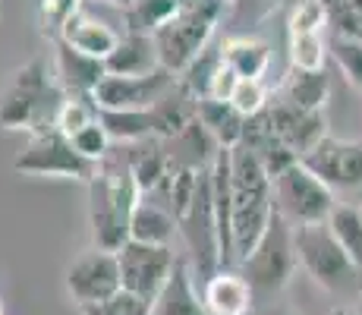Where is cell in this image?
Returning <instances> with one entry per match:
<instances>
[{"label":"cell","instance_id":"3957f363","mask_svg":"<svg viewBox=\"0 0 362 315\" xmlns=\"http://www.w3.org/2000/svg\"><path fill=\"white\" fill-rule=\"evenodd\" d=\"M230 212H233V258H249L274 214V186L262 161L249 149H230Z\"/></svg>","mask_w":362,"mask_h":315},{"label":"cell","instance_id":"4dcf8cb0","mask_svg":"<svg viewBox=\"0 0 362 315\" xmlns=\"http://www.w3.org/2000/svg\"><path fill=\"white\" fill-rule=\"evenodd\" d=\"M73 145H76V151H79L82 158H88V161H104L110 155V149H114V139L107 136V130L101 126V120H95L92 126H86L82 132H76L73 136Z\"/></svg>","mask_w":362,"mask_h":315},{"label":"cell","instance_id":"f1b7e54d","mask_svg":"<svg viewBox=\"0 0 362 315\" xmlns=\"http://www.w3.org/2000/svg\"><path fill=\"white\" fill-rule=\"evenodd\" d=\"M328 29V10L318 0H296L290 13V35H322Z\"/></svg>","mask_w":362,"mask_h":315},{"label":"cell","instance_id":"7c38bea8","mask_svg":"<svg viewBox=\"0 0 362 315\" xmlns=\"http://www.w3.org/2000/svg\"><path fill=\"white\" fill-rule=\"evenodd\" d=\"M303 164L334 193L337 189H362V142L328 136L303 158Z\"/></svg>","mask_w":362,"mask_h":315},{"label":"cell","instance_id":"cb8c5ba5","mask_svg":"<svg viewBox=\"0 0 362 315\" xmlns=\"http://www.w3.org/2000/svg\"><path fill=\"white\" fill-rule=\"evenodd\" d=\"M328 92H331V82H328V73H325V69H318V73L290 69L281 98L290 104H296V108H305V110H325Z\"/></svg>","mask_w":362,"mask_h":315},{"label":"cell","instance_id":"1f68e13d","mask_svg":"<svg viewBox=\"0 0 362 315\" xmlns=\"http://www.w3.org/2000/svg\"><path fill=\"white\" fill-rule=\"evenodd\" d=\"M155 306L145 303V299L132 297V293L120 290L117 297L104 299V303H95V306H82V315H151Z\"/></svg>","mask_w":362,"mask_h":315},{"label":"cell","instance_id":"484cf974","mask_svg":"<svg viewBox=\"0 0 362 315\" xmlns=\"http://www.w3.org/2000/svg\"><path fill=\"white\" fill-rule=\"evenodd\" d=\"M177 10H180V0H136V4L123 13V16H127V32L155 35Z\"/></svg>","mask_w":362,"mask_h":315},{"label":"cell","instance_id":"30bf717a","mask_svg":"<svg viewBox=\"0 0 362 315\" xmlns=\"http://www.w3.org/2000/svg\"><path fill=\"white\" fill-rule=\"evenodd\" d=\"M123 290L120 284V265H117V252L92 249L73 258L66 268V293L76 306H95L104 299L117 297Z\"/></svg>","mask_w":362,"mask_h":315},{"label":"cell","instance_id":"ab89813d","mask_svg":"<svg viewBox=\"0 0 362 315\" xmlns=\"http://www.w3.org/2000/svg\"><path fill=\"white\" fill-rule=\"evenodd\" d=\"M252 315H255V312H252Z\"/></svg>","mask_w":362,"mask_h":315},{"label":"cell","instance_id":"836d02e7","mask_svg":"<svg viewBox=\"0 0 362 315\" xmlns=\"http://www.w3.org/2000/svg\"><path fill=\"white\" fill-rule=\"evenodd\" d=\"M104 4H114V6H120V10H123V13H127V10H129V6H132V4H136V0H104Z\"/></svg>","mask_w":362,"mask_h":315},{"label":"cell","instance_id":"8fae6325","mask_svg":"<svg viewBox=\"0 0 362 315\" xmlns=\"http://www.w3.org/2000/svg\"><path fill=\"white\" fill-rule=\"evenodd\" d=\"M177 82L170 69H155L148 76H107L92 95V101L104 110H148L167 95Z\"/></svg>","mask_w":362,"mask_h":315},{"label":"cell","instance_id":"8d00e7d4","mask_svg":"<svg viewBox=\"0 0 362 315\" xmlns=\"http://www.w3.org/2000/svg\"><path fill=\"white\" fill-rule=\"evenodd\" d=\"M221 4H236V0H221Z\"/></svg>","mask_w":362,"mask_h":315},{"label":"cell","instance_id":"83f0119b","mask_svg":"<svg viewBox=\"0 0 362 315\" xmlns=\"http://www.w3.org/2000/svg\"><path fill=\"white\" fill-rule=\"evenodd\" d=\"M328 54L346 76L350 86L362 92V38H350V35H331L328 38Z\"/></svg>","mask_w":362,"mask_h":315},{"label":"cell","instance_id":"ffe728a7","mask_svg":"<svg viewBox=\"0 0 362 315\" xmlns=\"http://www.w3.org/2000/svg\"><path fill=\"white\" fill-rule=\"evenodd\" d=\"M180 234L177 218L161 205V202L142 199L132 212L129 224V240L136 243H148V246H170V240Z\"/></svg>","mask_w":362,"mask_h":315},{"label":"cell","instance_id":"52a82bcc","mask_svg":"<svg viewBox=\"0 0 362 315\" xmlns=\"http://www.w3.org/2000/svg\"><path fill=\"white\" fill-rule=\"evenodd\" d=\"M13 171L25 173V177H64L88 183L98 171V164L82 158L76 151L73 139L64 136L60 130H47L38 136H29L25 149L13 158Z\"/></svg>","mask_w":362,"mask_h":315},{"label":"cell","instance_id":"44dd1931","mask_svg":"<svg viewBox=\"0 0 362 315\" xmlns=\"http://www.w3.org/2000/svg\"><path fill=\"white\" fill-rule=\"evenodd\" d=\"M199 123L211 132L221 149H236V145L243 142L246 117H243L230 101H214V98L199 101Z\"/></svg>","mask_w":362,"mask_h":315},{"label":"cell","instance_id":"4316f807","mask_svg":"<svg viewBox=\"0 0 362 315\" xmlns=\"http://www.w3.org/2000/svg\"><path fill=\"white\" fill-rule=\"evenodd\" d=\"M328 60V41L325 35H290V69L318 73Z\"/></svg>","mask_w":362,"mask_h":315},{"label":"cell","instance_id":"f546056e","mask_svg":"<svg viewBox=\"0 0 362 315\" xmlns=\"http://www.w3.org/2000/svg\"><path fill=\"white\" fill-rule=\"evenodd\" d=\"M230 104L249 120V117L262 114V110L271 104L268 101V88H264L262 79H240L236 82V88H233V95H230Z\"/></svg>","mask_w":362,"mask_h":315},{"label":"cell","instance_id":"4fadbf2b","mask_svg":"<svg viewBox=\"0 0 362 315\" xmlns=\"http://www.w3.org/2000/svg\"><path fill=\"white\" fill-rule=\"evenodd\" d=\"M268 110H271V120H274V130H277V136H281V142L287 145L299 161L309 155L322 139H328V120H325V110L296 108V104L284 101V98L271 101Z\"/></svg>","mask_w":362,"mask_h":315},{"label":"cell","instance_id":"e0dca14e","mask_svg":"<svg viewBox=\"0 0 362 315\" xmlns=\"http://www.w3.org/2000/svg\"><path fill=\"white\" fill-rule=\"evenodd\" d=\"M104 67H107V76H148L161 69V54L151 35L127 32L104 60Z\"/></svg>","mask_w":362,"mask_h":315},{"label":"cell","instance_id":"8992f818","mask_svg":"<svg viewBox=\"0 0 362 315\" xmlns=\"http://www.w3.org/2000/svg\"><path fill=\"white\" fill-rule=\"evenodd\" d=\"M293 243H296V258L305 268V275L328 293H350L362 284V271L340 249V243L334 240L328 221L293 227Z\"/></svg>","mask_w":362,"mask_h":315},{"label":"cell","instance_id":"e575fe53","mask_svg":"<svg viewBox=\"0 0 362 315\" xmlns=\"http://www.w3.org/2000/svg\"><path fill=\"white\" fill-rule=\"evenodd\" d=\"M328 315H356V312H353V309H344V306H337V309H331Z\"/></svg>","mask_w":362,"mask_h":315},{"label":"cell","instance_id":"ba28073f","mask_svg":"<svg viewBox=\"0 0 362 315\" xmlns=\"http://www.w3.org/2000/svg\"><path fill=\"white\" fill-rule=\"evenodd\" d=\"M271 186H274V208L293 224V227L328 221L334 205H337L334 189L325 186L303 161H296L281 177H274Z\"/></svg>","mask_w":362,"mask_h":315},{"label":"cell","instance_id":"277c9868","mask_svg":"<svg viewBox=\"0 0 362 315\" xmlns=\"http://www.w3.org/2000/svg\"><path fill=\"white\" fill-rule=\"evenodd\" d=\"M224 4L221 0H180V10L151 38L161 54V67L180 76L192 60L211 45Z\"/></svg>","mask_w":362,"mask_h":315},{"label":"cell","instance_id":"2e32d148","mask_svg":"<svg viewBox=\"0 0 362 315\" xmlns=\"http://www.w3.org/2000/svg\"><path fill=\"white\" fill-rule=\"evenodd\" d=\"M151 315H211L205 306V297L196 290V275H192L189 258H177L170 281L164 284L161 297L155 299Z\"/></svg>","mask_w":362,"mask_h":315},{"label":"cell","instance_id":"d4e9b609","mask_svg":"<svg viewBox=\"0 0 362 315\" xmlns=\"http://www.w3.org/2000/svg\"><path fill=\"white\" fill-rule=\"evenodd\" d=\"M328 227L340 249L350 256V262L362 271V208L350 205V202H337L328 218Z\"/></svg>","mask_w":362,"mask_h":315},{"label":"cell","instance_id":"d6986e66","mask_svg":"<svg viewBox=\"0 0 362 315\" xmlns=\"http://www.w3.org/2000/svg\"><path fill=\"white\" fill-rule=\"evenodd\" d=\"M123 151H127V164H129L132 180H136V186L142 195H151L167 180V173H170L164 139H158V136L142 139V142L123 145Z\"/></svg>","mask_w":362,"mask_h":315},{"label":"cell","instance_id":"9a60e30c","mask_svg":"<svg viewBox=\"0 0 362 315\" xmlns=\"http://www.w3.org/2000/svg\"><path fill=\"white\" fill-rule=\"evenodd\" d=\"M202 297L211 315H252L255 293L236 268H221L202 284Z\"/></svg>","mask_w":362,"mask_h":315},{"label":"cell","instance_id":"74e56055","mask_svg":"<svg viewBox=\"0 0 362 315\" xmlns=\"http://www.w3.org/2000/svg\"><path fill=\"white\" fill-rule=\"evenodd\" d=\"M268 4H281V0H268Z\"/></svg>","mask_w":362,"mask_h":315},{"label":"cell","instance_id":"d590c367","mask_svg":"<svg viewBox=\"0 0 362 315\" xmlns=\"http://www.w3.org/2000/svg\"><path fill=\"white\" fill-rule=\"evenodd\" d=\"M0 315H4V299H0Z\"/></svg>","mask_w":362,"mask_h":315},{"label":"cell","instance_id":"ac0fdd59","mask_svg":"<svg viewBox=\"0 0 362 315\" xmlns=\"http://www.w3.org/2000/svg\"><path fill=\"white\" fill-rule=\"evenodd\" d=\"M54 38H64L66 45H73L76 51L88 54V57L107 60L110 51L117 47V41H120V35L110 29V25H104V23H98V19H92L88 13L76 10L73 16H69L64 25H60V32L54 35Z\"/></svg>","mask_w":362,"mask_h":315},{"label":"cell","instance_id":"d6a6232c","mask_svg":"<svg viewBox=\"0 0 362 315\" xmlns=\"http://www.w3.org/2000/svg\"><path fill=\"white\" fill-rule=\"evenodd\" d=\"M259 315H293V312L284 309V306H271V309H264V312H259Z\"/></svg>","mask_w":362,"mask_h":315},{"label":"cell","instance_id":"603a6c76","mask_svg":"<svg viewBox=\"0 0 362 315\" xmlns=\"http://www.w3.org/2000/svg\"><path fill=\"white\" fill-rule=\"evenodd\" d=\"M98 120L104 130H107V136L114 139V145H132V142L158 136L151 108L148 110H104V108H98Z\"/></svg>","mask_w":362,"mask_h":315},{"label":"cell","instance_id":"5b68a950","mask_svg":"<svg viewBox=\"0 0 362 315\" xmlns=\"http://www.w3.org/2000/svg\"><path fill=\"white\" fill-rule=\"evenodd\" d=\"M296 265L299 258H296V243H293V224L274 208L262 240L255 243L249 258L240 262V275L249 281L255 299H271L281 290H287Z\"/></svg>","mask_w":362,"mask_h":315},{"label":"cell","instance_id":"5bb4252c","mask_svg":"<svg viewBox=\"0 0 362 315\" xmlns=\"http://www.w3.org/2000/svg\"><path fill=\"white\" fill-rule=\"evenodd\" d=\"M54 41V69H57V82L64 86V92L69 98H92L98 92V86L107 79V67L98 57L76 51L73 45H66L64 38H51Z\"/></svg>","mask_w":362,"mask_h":315},{"label":"cell","instance_id":"6da1fadb","mask_svg":"<svg viewBox=\"0 0 362 315\" xmlns=\"http://www.w3.org/2000/svg\"><path fill=\"white\" fill-rule=\"evenodd\" d=\"M88 224H92L95 249L120 252L129 243L132 212L142 202L132 171L127 164V151L110 149V155L98 161V171L88 180Z\"/></svg>","mask_w":362,"mask_h":315},{"label":"cell","instance_id":"7a4b0ae2","mask_svg":"<svg viewBox=\"0 0 362 315\" xmlns=\"http://www.w3.org/2000/svg\"><path fill=\"white\" fill-rule=\"evenodd\" d=\"M66 98L64 86L47 73L45 57H32L13 73L10 86L0 95V126L29 136L57 130Z\"/></svg>","mask_w":362,"mask_h":315},{"label":"cell","instance_id":"f35d334b","mask_svg":"<svg viewBox=\"0 0 362 315\" xmlns=\"http://www.w3.org/2000/svg\"><path fill=\"white\" fill-rule=\"evenodd\" d=\"M359 208H362V205H359Z\"/></svg>","mask_w":362,"mask_h":315},{"label":"cell","instance_id":"7402d4cb","mask_svg":"<svg viewBox=\"0 0 362 315\" xmlns=\"http://www.w3.org/2000/svg\"><path fill=\"white\" fill-rule=\"evenodd\" d=\"M224 63L240 79H262L271 63V47L259 38H249V35L227 38L224 41Z\"/></svg>","mask_w":362,"mask_h":315},{"label":"cell","instance_id":"9c48e42d","mask_svg":"<svg viewBox=\"0 0 362 315\" xmlns=\"http://www.w3.org/2000/svg\"><path fill=\"white\" fill-rule=\"evenodd\" d=\"M177 258L180 256L170 246H148V243L129 240L127 246L117 252L123 290L155 306V299L161 297L164 284L170 281Z\"/></svg>","mask_w":362,"mask_h":315}]
</instances>
